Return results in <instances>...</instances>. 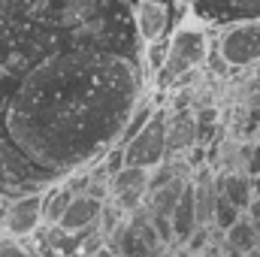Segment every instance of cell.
<instances>
[{
	"label": "cell",
	"mask_w": 260,
	"mask_h": 257,
	"mask_svg": "<svg viewBox=\"0 0 260 257\" xmlns=\"http://www.w3.org/2000/svg\"><path fill=\"white\" fill-rule=\"evenodd\" d=\"M139 100L142 76L130 58L109 49H67L18 79L0 124L30 167L58 179L115 148Z\"/></svg>",
	"instance_id": "obj_1"
},
{
	"label": "cell",
	"mask_w": 260,
	"mask_h": 257,
	"mask_svg": "<svg viewBox=\"0 0 260 257\" xmlns=\"http://www.w3.org/2000/svg\"><path fill=\"white\" fill-rule=\"evenodd\" d=\"M34 49V30L18 27L12 21H6L0 15V85H18V79L30 70L34 64H27V52ZM3 91V88H0ZM6 103V100H3ZM18 160V151L6 142L3 136V124H0V179L12 170V164Z\"/></svg>",
	"instance_id": "obj_2"
},
{
	"label": "cell",
	"mask_w": 260,
	"mask_h": 257,
	"mask_svg": "<svg viewBox=\"0 0 260 257\" xmlns=\"http://www.w3.org/2000/svg\"><path fill=\"white\" fill-rule=\"evenodd\" d=\"M209 58V40L200 27H179L173 37H170V49H167V61L164 67L154 73V85L160 91L167 88H176L185 76H191L194 70L206 64Z\"/></svg>",
	"instance_id": "obj_3"
},
{
	"label": "cell",
	"mask_w": 260,
	"mask_h": 257,
	"mask_svg": "<svg viewBox=\"0 0 260 257\" xmlns=\"http://www.w3.org/2000/svg\"><path fill=\"white\" fill-rule=\"evenodd\" d=\"M188 0H139L133 6V27L142 40V46L170 43V37L179 30V18Z\"/></svg>",
	"instance_id": "obj_4"
},
{
	"label": "cell",
	"mask_w": 260,
	"mask_h": 257,
	"mask_svg": "<svg viewBox=\"0 0 260 257\" xmlns=\"http://www.w3.org/2000/svg\"><path fill=\"white\" fill-rule=\"evenodd\" d=\"M167 121H170L167 109L157 106L151 121L124 145V167H136V170L151 173L167 160Z\"/></svg>",
	"instance_id": "obj_5"
},
{
	"label": "cell",
	"mask_w": 260,
	"mask_h": 257,
	"mask_svg": "<svg viewBox=\"0 0 260 257\" xmlns=\"http://www.w3.org/2000/svg\"><path fill=\"white\" fill-rule=\"evenodd\" d=\"M215 52H218V58L224 64L233 67V70L257 64L260 61V21H239V24L221 27Z\"/></svg>",
	"instance_id": "obj_6"
},
{
	"label": "cell",
	"mask_w": 260,
	"mask_h": 257,
	"mask_svg": "<svg viewBox=\"0 0 260 257\" xmlns=\"http://www.w3.org/2000/svg\"><path fill=\"white\" fill-rule=\"evenodd\" d=\"M197 21L227 27L239 21H260V0H188Z\"/></svg>",
	"instance_id": "obj_7"
},
{
	"label": "cell",
	"mask_w": 260,
	"mask_h": 257,
	"mask_svg": "<svg viewBox=\"0 0 260 257\" xmlns=\"http://www.w3.org/2000/svg\"><path fill=\"white\" fill-rule=\"evenodd\" d=\"M112 236H115V248H112V245H109V248H112L118 257H154L160 248H164L157 230H154L151 221L142 218V215L127 218Z\"/></svg>",
	"instance_id": "obj_8"
},
{
	"label": "cell",
	"mask_w": 260,
	"mask_h": 257,
	"mask_svg": "<svg viewBox=\"0 0 260 257\" xmlns=\"http://www.w3.org/2000/svg\"><path fill=\"white\" fill-rule=\"evenodd\" d=\"M43 224V191L21 194L18 200H12L3 212V227L12 239H27L40 230Z\"/></svg>",
	"instance_id": "obj_9"
},
{
	"label": "cell",
	"mask_w": 260,
	"mask_h": 257,
	"mask_svg": "<svg viewBox=\"0 0 260 257\" xmlns=\"http://www.w3.org/2000/svg\"><path fill=\"white\" fill-rule=\"evenodd\" d=\"M148 170H136V167H121L112 179H109V197L121 212H136L142 206V197L148 194Z\"/></svg>",
	"instance_id": "obj_10"
},
{
	"label": "cell",
	"mask_w": 260,
	"mask_h": 257,
	"mask_svg": "<svg viewBox=\"0 0 260 257\" xmlns=\"http://www.w3.org/2000/svg\"><path fill=\"white\" fill-rule=\"evenodd\" d=\"M103 203L100 197H91V194H76L67 206V212L58 221V230L61 233H85V230H94L100 227V215H103Z\"/></svg>",
	"instance_id": "obj_11"
},
{
	"label": "cell",
	"mask_w": 260,
	"mask_h": 257,
	"mask_svg": "<svg viewBox=\"0 0 260 257\" xmlns=\"http://www.w3.org/2000/svg\"><path fill=\"white\" fill-rule=\"evenodd\" d=\"M218 194H221L233 209H239L242 215H248L251 200H254V176L245 173V170L221 173V176H218Z\"/></svg>",
	"instance_id": "obj_12"
},
{
	"label": "cell",
	"mask_w": 260,
	"mask_h": 257,
	"mask_svg": "<svg viewBox=\"0 0 260 257\" xmlns=\"http://www.w3.org/2000/svg\"><path fill=\"white\" fill-rule=\"evenodd\" d=\"M170 227H173V242H176V245H188L191 236L200 230V224H197V203H194V185H191V179H188L185 191H182L179 203H176V209H173V215H170Z\"/></svg>",
	"instance_id": "obj_13"
},
{
	"label": "cell",
	"mask_w": 260,
	"mask_h": 257,
	"mask_svg": "<svg viewBox=\"0 0 260 257\" xmlns=\"http://www.w3.org/2000/svg\"><path fill=\"white\" fill-rule=\"evenodd\" d=\"M197 145V115H191V109H182L176 115H170L167 121V160L191 151Z\"/></svg>",
	"instance_id": "obj_14"
},
{
	"label": "cell",
	"mask_w": 260,
	"mask_h": 257,
	"mask_svg": "<svg viewBox=\"0 0 260 257\" xmlns=\"http://www.w3.org/2000/svg\"><path fill=\"white\" fill-rule=\"evenodd\" d=\"M257 245H260V236H257V230H254V224H251L248 215H242V218L224 233V248H227L230 257H245L248 251H254Z\"/></svg>",
	"instance_id": "obj_15"
},
{
	"label": "cell",
	"mask_w": 260,
	"mask_h": 257,
	"mask_svg": "<svg viewBox=\"0 0 260 257\" xmlns=\"http://www.w3.org/2000/svg\"><path fill=\"white\" fill-rule=\"evenodd\" d=\"M157 112V106H154V100H148L145 94H142V100L133 106V112H130V118H127V124H124V130H121V136H118V145L124 148L130 139L139 133V130L145 127L148 121H151V115Z\"/></svg>",
	"instance_id": "obj_16"
},
{
	"label": "cell",
	"mask_w": 260,
	"mask_h": 257,
	"mask_svg": "<svg viewBox=\"0 0 260 257\" xmlns=\"http://www.w3.org/2000/svg\"><path fill=\"white\" fill-rule=\"evenodd\" d=\"M239 218H242V212H239V209H233V206L218 194V197H215V209H212V224H215L218 230H224V233H227Z\"/></svg>",
	"instance_id": "obj_17"
},
{
	"label": "cell",
	"mask_w": 260,
	"mask_h": 257,
	"mask_svg": "<svg viewBox=\"0 0 260 257\" xmlns=\"http://www.w3.org/2000/svg\"><path fill=\"white\" fill-rule=\"evenodd\" d=\"M0 257H34V251L24 248L18 239H0Z\"/></svg>",
	"instance_id": "obj_18"
},
{
	"label": "cell",
	"mask_w": 260,
	"mask_h": 257,
	"mask_svg": "<svg viewBox=\"0 0 260 257\" xmlns=\"http://www.w3.org/2000/svg\"><path fill=\"white\" fill-rule=\"evenodd\" d=\"M248 218H251V224H254V230H257V236H260V176H254V200H251Z\"/></svg>",
	"instance_id": "obj_19"
},
{
	"label": "cell",
	"mask_w": 260,
	"mask_h": 257,
	"mask_svg": "<svg viewBox=\"0 0 260 257\" xmlns=\"http://www.w3.org/2000/svg\"><path fill=\"white\" fill-rule=\"evenodd\" d=\"M245 170H248L251 176H260V142L248 151V167H245Z\"/></svg>",
	"instance_id": "obj_20"
},
{
	"label": "cell",
	"mask_w": 260,
	"mask_h": 257,
	"mask_svg": "<svg viewBox=\"0 0 260 257\" xmlns=\"http://www.w3.org/2000/svg\"><path fill=\"white\" fill-rule=\"evenodd\" d=\"M85 257H118V254H115V251H112L109 245H100V248H94V251H88Z\"/></svg>",
	"instance_id": "obj_21"
},
{
	"label": "cell",
	"mask_w": 260,
	"mask_h": 257,
	"mask_svg": "<svg viewBox=\"0 0 260 257\" xmlns=\"http://www.w3.org/2000/svg\"><path fill=\"white\" fill-rule=\"evenodd\" d=\"M245 257H260V245H257V248H254V251H248V254H245Z\"/></svg>",
	"instance_id": "obj_22"
}]
</instances>
